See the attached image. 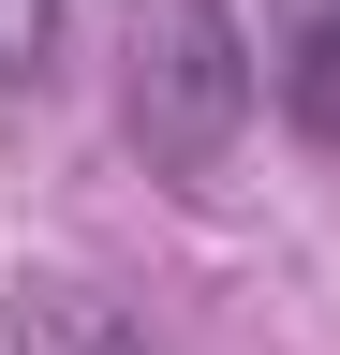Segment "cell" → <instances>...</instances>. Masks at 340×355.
I'll return each instance as SVG.
<instances>
[{
	"instance_id": "1",
	"label": "cell",
	"mask_w": 340,
	"mask_h": 355,
	"mask_svg": "<svg viewBox=\"0 0 340 355\" xmlns=\"http://www.w3.org/2000/svg\"><path fill=\"white\" fill-rule=\"evenodd\" d=\"M251 104H267V60H251L237 0H134V15H118V119H134L148 178L207 193V178L237 163Z\"/></svg>"
},
{
	"instance_id": "2",
	"label": "cell",
	"mask_w": 340,
	"mask_h": 355,
	"mask_svg": "<svg viewBox=\"0 0 340 355\" xmlns=\"http://www.w3.org/2000/svg\"><path fill=\"white\" fill-rule=\"evenodd\" d=\"M0 355H163V340H148V311H118L104 282H74V266H15Z\"/></svg>"
},
{
	"instance_id": "3",
	"label": "cell",
	"mask_w": 340,
	"mask_h": 355,
	"mask_svg": "<svg viewBox=\"0 0 340 355\" xmlns=\"http://www.w3.org/2000/svg\"><path fill=\"white\" fill-rule=\"evenodd\" d=\"M267 104L340 148V0H267Z\"/></svg>"
},
{
	"instance_id": "4",
	"label": "cell",
	"mask_w": 340,
	"mask_h": 355,
	"mask_svg": "<svg viewBox=\"0 0 340 355\" xmlns=\"http://www.w3.org/2000/svg\"><path fill=\"white\" fill-rule=\"evenodd\" d=\"M45 74H60V0H0V119L45 104Z\"/></svg>"
}]
</instances>
